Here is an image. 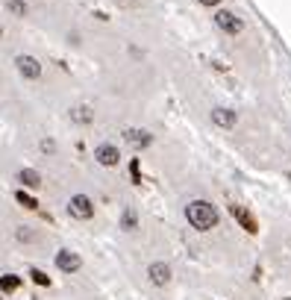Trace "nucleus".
Instances as JSON below:
<instances>
[{
  "mask_svg": "<svg viewBox=\"0 0 291 300\" xmlns=\"http://www.w3.org/2000/svg\"><path fill=\"white\" fill-rule=\"evenodd\" d=\"M186 221H189L197 233H209V230L218 227L221 212H218V206L209 203V200H191L189 206H186Z\"/></svg>",
  "mask_w": 291,
  "mask_h": 300,
  "instance_id": "f257e3e1",
  "label": "nucleus"
},
{
  "mask_svg": "<svg viewBox=\"0 0 291 300\" xmlns=\"http://www.w3.org/2000/svg\"><path fill=\"white\" fill-rule=\"evenodd\" d=\"M215 27H218L223 35H241L244 33V21H241L236 12H229V9H218V12H215Z\"/></svg>",
  "mask_w": 291,
  "mask_h": 300,
  "instance_id": "f03ea898",
  "label": "nucleus"
},
{
  "mask_svg": "<svg viewBox=\"0 0 291 300\" xmlns=\"http://www.w3.org/2000/svg\"><path fill=\"white\" fill-rule=\"evenodd\" d=\"M68 215L77 218V221H91L94 218V200L88 194H74L68 200Z\"/></svg>",
  "mask_w": 291,
  "mask_h": 300,
  "instance_id": "7ed1b4c3",
  "label": "nucleus"
},
{
  "mask_svg": "<svg viewBox=\"0 0 291 300\" xmlns=\"http://www.w3.org/2000/svg\"><path fill=\"white\" fill-rule=\"evenodd\" d=\"M15 68H18V74H21L24 80H38V77L44 74V65H41L35 56H30V53H18Z\"/></svg>",
  "mask_w": 291,
  "mask_h": 300,
  "instance_id": "20e7f679",
  "label": "nucleus"
},
{
  "mask_svg": "<svg viewBox=\"0 0 291 300\" xmlns=\"http://www.w3.org/2000/svg\"><path fill=\"white\" fill-rule=\"evenodd\" d=\"M94 162L103 168H118L121 162V150L118 144H112V141H103V144H97L94 147Z\"/></svg>",
  "mask_w": 291,
  "mask_h": 300,
  "instance_id": "39448f33",
  "label": "nucleus"
},
{
  "mask_svg": "<svg viewBox=\"0 0 291 300\" xmlns=\"http://www.w3.org/2000/svg\"><path fill=\"white\" fill-rule=\"evenodd\" d=\"M124 141L133 150H147L153 144V133L150 130H141V127H127L124 130Z\"/></svg>",
  "mask_w": 291,
  "mask_h": 300,
  "instance_id": "423d86ee",
  "label": "nucleus"
},
{
  "mask_svg": "<svg viewBox=\"0 0 291 300\" xmlns=\"http://www.w3.org/2000/svg\"><path fill=\"white\" fill-rule=\"evenodd\" d=\"M209 118H212V124L218 130H236V124H239V112L229 109V106H215Z\"/></svg>",
  "mask_w": 291,
  "mask_h": 300,
  "instance_id": "0eeeda50",
  "label": "nucleus"
},
{
  "mask_svg": "<svg viewBox=\"0 0 291 300\" xmlns=\"http://www.w3.org/2000/svg\"><path fill=\"white\" fill-rule=\"evenodd\" d=\"M56 268H59L62 274H77V271L83 268V259H80V253H77V250L62 247L59 253H56Z\"/></svg>",
  "mask_w": 291,
  "mask_h": 300,
  "instance_id": "6e6552de",
  "label": "nucleus"
},
{
  "mask_svg": "<svg viewBox=\"0 0 291 300\" xmlns=\"http://www.w3.org/2000/svg\"><path fill=\"white\" fill-rule=\"evenodd\" d=\"M68 118H71V124H77V127H91L94 124V106L77 103V106L68 109Z\"/></svg>",
  "mask_w": 291,
  "mask_h": 300,
  "instance_id": "1a4fd4ad",
  "label": "nucleus"
},
{
  "mask_svg": "<svg viewBox=\"0 0 291 300\" xmlns=\"http://www.w3.org/2000/svg\"><path fill=\"white\" fill-rule=\"evenodd\" d=\"M147 280L153 285H159V288L168 285L171 283V265H168V262H150V265H147Z\"/></svg>",
  "mask_w": 291,
  "mask_h": 300,
  "instance_id": "9d476101",
  "label": "nucleus"
},
{
  "mask_svg": "<svg viewBox=\"0 0 291 300\" xmlns=\"http://www.w3.org/2000/svg\"><path fill=\"white\" fill-rule=\"evenodd\" d=\"M229 212H232V218H236V221H239V224H241V227H244V230H247L250 235H256V233H259V224H256V218L250 215V212H247L244 206H239V203H232V206H229Z\"/></svg>",
  "mask_w": 291,
  "mask_h": 300,
  "instance_id": "9b49d317",
  "label": "nucleus"
},
{
  "mask_svg": "<svg viewBox=\"0 0 291 300\" xmlns=\"http://www.w3.org/2000/svg\"><path fill=\"white\" fill-rule=\"evenodd\" d=\"M15 180L21 183V188H38V185H41V174H38L35 168H21Z\"/></svg>",
  "mask_w": 291,
  "mask_h": 300,
  "instance_id": "f8f14e48",
  "label": "nucleus"
},
{
  "mask_svg": "<svg viewBox=\"0 0 291 300\" xmlns=\"http://www.w3.org/2000/svg\"><path fill=\"white\" fill-rule=\"evenodd\" d=\"M121 230H124V233H136L138 230V212L133 206H127V209L121 212Z\"/></svg>",
  "mask_w": 291,
  "mask_h": 300,
  "instance_id": "ddd939ff",
  "label": "nucleus"
},
{
  "mask_svg": "<svg viewBox=\"0 0 291 300\" xmlns=\"http://www.w3.org/2000/svg\"><path fill=\"white\" fill-rule=\"evenodd\" d=\"M21 283H24V280H21L18 274H3V277H0V291H3V294H12V291L21 288Z\"/></svg>",
  "mask_w": 291,
  "mask_h": 300,
  "instance_id": "4468645a",
  "label": "nucleus"
},
{
  "mask_svg": "<svg viewBox=\"0 0 291 300\" xmlns=\"http://www.w3.org/2000/svg\"><path fill=\"white\" fill-rule=\"evenodd\" d=\"M15 200L24 206V209H30V212H35V209H38V200H35L30 191H24V188H18V191H15Z\"/></svg>",
  "mask_w": 291,
  "mask_h": 300,
  "instance_id": "2eb2a0df",
  "label": "nucleus"
},
{
  "mask_svg": "<svg viewBox=\"0 0 291 300\" xmlns=\"http://www.w3.org/2000/svg\"><path fill=\"white\" fill-rule=\"evenodd\" d=\"M6 9H9V15H15V18H27V12H30L27 0H6Z\"/></svg>",
  "mask_w": 291,
  "mask_h": 300,
  "instance_id": "dca6fc26",
  "label": "nucleus"
},
{
  "mask_svg": "<svg viewBox=\"0 0 291 300\" xmlns=\"http://www.w3.org/2000/svg\"><path fill=\"white\" fill-rule=\"evenodd\" d=\"M15 238L21 241V244H30V241H35V235H33V230H30V227H18Z\"/></svg>",
  "mask_w": 291,
  "mask_h": 300,
  "instance_id": "f3484780",
  "label": "nucleus"
},
{
  "mask_svg": "<svg viewBox=\"0 0 291 300\" xmlns=\"http://www.w3.org/2000/svg\"><path fill=\"white\" fill-rule=\"evenodd\" d=\"M38 150H41V153H44V156H56V141H53V138H41V141H38Z\"/></svg>",
  "mask_w": 291,
  "mask_h": 300,
  "instance_id": "a211bd4d",
  "label": "nucleus"
},
{
  "mask_svg": "<svg viewBox=\"0 0 291 300\" xmlns=\"http://www.w3.org/2000/svg\"><path fill=\"white\" fill-rule=\"evenodd\" d=\"M30 277H33L35 285H50V277H47L44 271H38V268H33V271H30Z\"/></svg>",
  "mask_w": 291,
  "mask_h": 300,
  "instance_id": "6ab92c4d",
  "label": "nucleus"
},
{
  "mask_svg": "<svg viewBox=\"0 0 291 300\" xmlns=\"http://www.w3.org/2000/svg\"><path fill=\"white\" fill-rule=\"evenodd\" d=\"M130 177H133V183H141V171H138V159H133V162H130Z\"/></svg>",
  "mask_w": 291,
  "mask_h": 300,
  "instance_id": "aec40b11",
  "label": "nucleus"
},
{
  "mask_svg": "<svg viewBox=\"0 0 291 300\" xmlns=\"http://www.w3.org/2000/svg\"><path fill=\"white\" fill-rule=\"evenodd\" d=\"M200 6H221V0H197Z\"/></svg>",
  "mask_w": 291,
  "mask_h": 300,
  "instance_id": "412c9836",
  "label": "nucleus"
},
{
  "mask_svg": "<svg viewBox=\"0 0 291 300\" xmlns=\"http://www.w3.org/2000/svg\"><path fill=\"white\" fill-rule=\"evenodd\" d=\"M115 3H118V6H136L138 0H115Z\"/></svg>",
  "mask_w": 291,
  "mask_h": 300,
  "instance_id": "4be33fe9",
  "label": "nucleus"
},
{
  "mask_svg": "<svg viewBox=\"0 0 291 300\" xmlns=\"http://www.w3.org/2000/svg\"><path fill=\"white\" fill-rule=\"evenodd\" d=\"M0 35H3V27H0Z\"/></svg>",
  "mask_w": 291,
  "mask_h": 300,
  "instance_id": "5701e85b",
  "label": "nucleus"
}]
</instances>
